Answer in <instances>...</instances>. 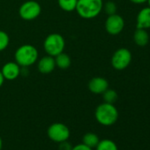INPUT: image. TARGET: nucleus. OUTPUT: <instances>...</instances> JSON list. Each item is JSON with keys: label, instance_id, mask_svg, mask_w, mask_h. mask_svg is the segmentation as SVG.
I'll return each mask as SVG.
<instances>
[{"label": "nucleus", "instance_id": "obj_4", "mask_svg": "<svg viewBox=\"0 0 150 150\" xmlns=\"http://www.w3.org/2000/svg\"><path fill=\"white\" fill-rule=\"evenodd\" d=\"M64 46V39L59 34H51L48 35L43 43L45 51L51 57H56L62 53Z\"/></svg>", "mask_w": 150, "mask_h": 150}, {"label": "nucleus", "instance_id": "obj_21", "mask_svg": "<svg viewBox=\"0 0 150 150\" xmlns=\"http://www.w3.org/2000/svg\"><path fill=\"white\" fill-rule=\"evenodd\" d=\"M58 144H59L58 150H71V148H72V145L68 140L60 142Z\"/></svg>", "mask_w": 150, "mask_h": 150}, {"label": "nucleus", "instance_id": "obj_6", "mask_svg": "<svg viewBox=\"0 0 150 150\" xmlns=\"http://www.w3.org/2000/svg\"><path fill=\"white\" fill-rule=\"evenodd\" d=\"M131 62L132 53L126 48H120L117 50L111 57V64L113 68L118 71L127 68Z\"/></svg>", "mask_w": 150, "mask_h": 150}, {"label": "nucleus", "instance_id": "obj_19", "mask_svg": "<svg viewBox=\"0 0 150 150\" xmlns=\"http://www.w3.org/2000/svg\"><path fill=\"white\" fill-rule=\"evenodd\" d=\"M8 44H9L8 35L4 31H0V51L6 49Z\"/></svg>", "mask_w": 150, "mask_h": 150}, {"label": "nucleus", "instance_id": "obj_15", "mask_svg": "<svg viewBox=\"0 0 150 150\" xmlns=\"http://www.w3.org/2000/svg\"><path fill=\"white\" fill-rule=\"evenodd\" d=\"M96 150H118V147L113 140L110 139H103L99 141L96 146Z\"/></svg>", "mask_w": 150, "mask_h": 150}, {"label": "nucleus", "instance_id": "obj_12", "mask_svg": "<svg viewBox=\"0 0 150 150\" xmlns=\"http://www.w3.org/2000/svg\"><path fill=\"white\" fill-rule=\"evenodd\" d=\"M56 66L55 58L51 56H46L38 62V70L42 73H50Z\"/></svg>", "mask_w": 150, "mask_h": 150}, {"label": "nucleus", "instance_id": "obj_9", "mask_svg": "<svg viewBox=\"0 0 150 150\" xmlns=\"http://www.w3.org/2000/svg\"><path fill=\"white\" fill-rule=\"evenodd\" d=\"M89 90L96 95H101L109 88V82L103 77H95L88 83Z\"/></svg>", "mask_w": 150, "mask_h": 150}, {"label": "nucleus", "instance_id": "obj_7", "mask_svg": "<svg viewBox=\"0 0 150 150\" xmlns=\"http://www.w3.org/2000/svg\"><path fill=\"white\" fill-rule=\"evenodd\" d=\"M19 13L23 20L32 21L40 15L41 6L35 1H27L20 7Z\"/></svg>", "mask_w": 150, "mask_h": 150}, {"label": "nucleus", "instance_id": "obj_2", "mask_svg": "<svg viewBox=\"0 0 150 150\" xmlns=\"http://www.w3.org/2000/svg\"><path fill=\"white\" fill-rule=\"evenodd\" d=\"M103 8V0H78L75 10L81 18L93 19L99 15Z\"/></svg>", "mask_w": 150, "mask_h": 150}, {"label": "nucleus", "instance_id": "obj_11", "mask_svg": "<svg viewBox=\"0 0 150 150\" xmlns=\"http://www.w3.org/2000/svg\"><path fill=\"white\" fill-rule=\"evenodd\" d=\"M136 28L148 29L150 28V7H145L141 9L136 18Z\"/></svg>", "mask_w": 150, "mask_h": 150}, {"label": "nucleus", "instance_id": "obj_17", "mask_svg": "<svg viewBox=\"0 0 150 150\" xmlns=\"http://www.w3.org/2000/svg\"><path fill=\"white\" fill-rule=\"evenodd\" d=\"M78 0H58L60 8L65 12H71L76 9Z\"/></svg>", "mask_w": 150, "mask_h": 150}, {"label": "nucleus", "instance_id": "obj_20", "mask_svg": "<svg viewBox=\"0 0 150 150\" xmlns=\"http://www.w3.org/2000/svg\"><path fill=\"white\" fill-rule=\"evenodd\" d=\"M104 10H105V13L108 14V15H112V14H115L116 12H117V6L114 2L112 1H109L105 4L104 6Z\"/></svg>", "mask_w": 150, "mask_h": 150}, {"label": "nucleus", "instance_id": "obj_8", "mask_svg": "<svg viewBox=\"0 0 150 150\" xmlns=\"http://www.w3.org/2000/svg\"><path fill=\"white\" fill-rule=\"evenodd\" d=\"M125 28V21L123 17L115 13L109 15L105 21V29L111 35L120 34Z\"/></svg>", "mask_w": 150, "mask_h": 150}, {"label": "nucleus", "instance_id": "obj_25", "mask_svg": "<svg viewBox=\"0 0 150 150\" xmlns=\"http://www.w3.org/2000/svg\"><path fill=\"white\" fill-rule=\"evenodd\" d=\"M2 147H3V140L1 136H0V150H2Z\"/></svg>", "mask_w": 150, "mask_h": 150}, {"label": "nucleus", "instance_id": "obj_14", "mask_svg": "<svg viewBox=\"0 0 150 150\" xmlns=\"http://www.w3.org/2000/svg\"><path fill=\"white\" fill-rule=\"evenodd\" d=\"M99 141H100V139H99L98 135L94 132H88V133L84 134V136L82 137V143L85 144L86 146L91 147L92 149L96 148V146H97Z\"/></svg>", "mask_w": 150, "mask_h": 150}, {"label": "nucleus", "instance_id": "obj_1", "mask_svg": "<svg viewBox=\"0 0 150 150\" xmlns=\"http://www.w3.org/2000/svg\"><path fill=\"white\" fill-rule=\"evenodd\" d=\"M96 121L103 126H111L118 119V110L112 103H103L97 106L95 112Z\"/></svg>", "mask_w": 150, "mask_h": 150}, {"label": "nucleus", "instance_id": "obj_13", "mask_svg": "<svg viewBox=\"0 0 150 150\" xmlns=\"http://www.w3.org/2000/svg\"><path fill=\"white\" fill-rule=\"evenodd\" d=\"M133 41L136 45L139 47H144L148 43L149 35L146 29L142 28H136L133 34Z\"/></svg>", "mask_w": 150, "mask_h": 150}, {"label": "nucleus", "instance_id": "obj_16", "mask_svg": "<svg viewBox=\"0 0 150 150\" xmlns=\"http://www.w3.org/2000/svg\"><path fill=\"white\" fill-rule=\"evenodd\" d=\"M55 62L56 65H57L61 69H66L71 64V58L70 57L65 53H60L57 56L55 57Z\"/></svg>", "mask_w": 150, "mask_h": 150}, {"label": "nucleus", "instance_id": "obj_26", "mask_svg": "<svg viewBox=\"0 0 150 150\" xmlns=\"http://www.w3.org/2000/svg\"><path fill=\"white\" fill-rule=\"evenodd\" d=\"M146 2H147V4H148V6L150 7V0H147V1H146Z\"/></svg>", "mask_w": 150, "mask_h": 150}, {"label": "nucleus", "instance_id": "obj_5", "mask_svg": "<svg viewBox=\"0 0 150 150\" xmlns=\"http://www.w3.org/2000/svg\"><path fill=\"white\" fill-rule=\"evenodd\" d=\"M47 135L50 140L56 143H60L68 140L71 135L70 129L63 123H54L50 125L47 130Z\"/></svg>", "mask_w": 150, "mask_h": 150}, {"label": "nucleus", "instance_id": "obj_10", "mask_svg": "<svg viewBox=\"0 0 150 150\" xmlns=\"http://www.w3.org/2000/svg\"><path fill=\"white\" fill-rule=\"evenodd\" d=\"M3 76L6 80L8 81H13L15 80L21 73V68L20 65L17 63L14 62H9L6 63L1 71Z\"/></svg>", "mask_w": 150, "mask_h": 150}, {"label": "nucleus", "instance_id": "obj_24", "mask_svg": "<svg viewBox=\"0 0 150 150\" xmlns=\"http://www.w3.org/2000/svg\"><path fill=\"white\" fill-rule=\"evenodd\" d=\"M4 81H5V78L3 76V74L1 72V71H0V87H1L4 83Z\"/></svg>", "mask_w": 150, "mask_h": 150}, {"label": "nucleus", "instance_id": "obj_3", "mask_svg": "<svg viewBox=\"0 0 150 150\" xmlns=\"http://www.w3.org/2000/svg\"><path fill=\"white\" fill-rule=\"evenodd\" d=\"M38 58L37 50L30 44L21 46L15 52L16 63L22 67H28L34 64Z\"/></svg>", "mask_w": 150, "mask_h": 150}, {"label": "nucleus", "instance_id": "obj_22", "mask_svg": "<svg viewBox=\"0 0 150 150\" xmlns=\"http://www.w3.org/2000/svg\"><path fill=\"white\" fill-rule=\"evenodd\" d=\"M71 150H93V149L91 147L86 146L85 144L81 143V144H77V145H75V146H72Z\"/></svg>", "mask_w": 150, "mask_h": 150}, {"label": "nucleus", "instance_id": "obj_18", "mask_svg": "<svg viewBox=\"0 0 150 150\" xmlns=\"http://www.w3.org/2000/svg\"><path fill=\"white\" fill-rule=\"evenodd\" d=\"M103 100H104V103H114L117 98H118V96H117V93L113 90V89H107L104 93H103Z\"/></svg>", "mask_w": 150, "mask_h": 150}, {"label": "nucleus", "instance_id": "obj_23", "mask_svg": "<svg viewBox=\"0 0 150 150\" xmlns=\"http://www.w3.org/2000/svg\"><path fill=\"white\" fill-rule=\"evenodd\" d=\"M130 1L136 5H142V4H145L147 0H130Z\"/></svg>", "mask_w": 150, "mask_h": 150}]
</instances>
